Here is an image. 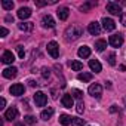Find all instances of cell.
I'll use <instances>...</instances> for the list:
<instances>
[{
	"instance_id": "1",
	"label": "cell",
	"mask_w": 126,
	"mask_h": 126,
	"mask_svg": "<svg viewBox=\"0 0 126 126\" xmlns=\"http://www.w3.org/2000/svg\"><path fill=\"white\" fill-rule=\"evenodd\" d=\"M82 34H83V28H82L80 25H77V24H71V25H68V27L65 28V31H64V39H65L67 42H76Z\"/></svg>"
},
{
	"instance_id": "2",
	"label": "cell",
	"mask_w": 126,
	"mask_h": 126,
	"mask_svg": "<svg viewBox=\"0 0 126 126\" xmlns=\"http://www.w3.org/2000/svg\"><path fill=\"white\" fill-rule=\"evenodd\" d=\"M107 12H110L111 15H116V16H122V8L116 2H108L107 3Z\"/></svg>"
},
{
	"instance_id": "3",
	"label": "cell",
	"mask_w": 126,
	"mask_h": 126,
	"mask_svg": "<svg viewBox=\"0 0 126 126\" xmlns=\"http://www.w3.org/2000/svg\"><path fill=\"white\" fill-rule=\"evenodd\" d=\"M88 92H89V95H91V96H94V98L99 99V98H101V94H102V88H101V85H99V83H94V85H91V86H89Z\"/></svg>"
},
{
	"instance_id": "4",
	"label": "cell",
	"mask_w": 126,
	"mask_h": 126,
	"mask_svg": "<svg viewBox=\"0 0 126 126\" xmlns=\"http://www.w3.org/2000/svg\"><path fill=\"white\" fill-rule=\"evenodd\" d=\"M47 53L52 58H58L59 56V47H58V43L55 40H52V42L47 43Z\"/></svg>"
},
{
	"instance_id": "5",
	"label": "cell",
	"mask_w": 126,
	"mask_h": 126,
	"mask_svg": "<svg viewBox=\"0 0 126 126\" xmlns=\"http://www.w3.org/2000/svg\"><path fill=\"white\" fill-rule=\"evenodd\" d=\"M108 43H110L113 47H120V46L123 45V36H122L120 33H119V34H113V36H110Z\"/></svg>"
},
{
	"instance_id": "6",
	"label": "cell",
	"mask_w": 126,
	"mask_h": 126,
	"mask_svg": "<svg viewBox=\"0 0 126 126\" xmlns=\"http://www.w3.org/2000/svg\"><path fill=\"white\" fill-rule=\"evenodd\" d=\"M9 92H11V95L21 96V95H24V92H25V88H24V85H21V83H15V85H12V86H11Z\"/></svg>"
},
{
	"instance_id": "7",
	"label": "cell",
	"mask_w": 126,
	"mask_h": 126,
	"mask_svg": "<svg viewBox=\"0 0 126 126\" xmlns=\"http://www.w3.org/2000/svg\"><path fill=\"white\" fill-rule=\"evenodd\" d=\"M34 102H36L37 107H45L46 102H47V96L43 92H36L34 94Z\"/></svg>"
},
{
	"instance_id": "8",
	"label": "cell",
	"mask_w": 126,
	"mask_h": 126,
	"mask_svg": "<svg viewBox=\"0 0 126 126\" xmlns=\"http://www.w3.org/2000/svg\"><path fill=\"white\" fill-rule=\"evenodd\" d=\"M88 31L92 34V36H98L101 33V24L96 22V21H92L89 25H88Z\"/></svg>"
},
{
	"instance_id": "9",
	"label": "cell",
	"mask_w": 126,
	"mask_h": 126,
	"mask_svg": "<svg viewBox=\"0 0 126 126\" xmlns=\"http://www.w3.org/2000/svg\"><path fill=\"white\" fill-rule=\"evenodd\" d=\"M56 15H58V18H59L61 21H65V19L68 18V15H70V9L65 8V6H61V8H58Z\"/></svg>"
},
{
	"instance_id": "10",
	"label": "cell",
	"mask_w": 126,
	"mask_h": 126,
	"mask_svg": "<svg viewBox=\"0 0 126 126\" xmlns=\"http://www.w3.org/2000/svg\"><path fill=\"white\" fill-rule=\"evenodd\" d=\"M14 61H15V55L11 50H5L3 55H2V62L3 64H12Z\"/></svg>"
},
{
	"instance_id": "11",
	"label": "cell",
	"mask_w": 126,
	"mask_h": 126,
	"mask_svg": "<svg viewBox=\"0 0 126 126\" xmlns=\"http://www.w3.org/2000/svg\"><path fill=\"white\" fill-rule=\"evenodd\" d=\"M61 104L64 105L65 108H71V107H73V104H74V101H73V95L65 94L64 96L61 98Z\"/></svg>"
},
{
	"instance_id": "12",
	"label": "cell",
	"mask_w": 126,
	"mask_h": 126,
	"mask_svg": "<svg viewBox=\"0 0 126 126\" xmlns=\"http://www.w3.org/2000/svg\"><path fill=\"white\" fill-rule=\"evenodd\" d=\"M42 25H43L45 28H53V27H55V21H53V18H52L50 15H45V16L42 18Z\"/></svg>"
},
{
	"instance_id": "13",
	"label": "cell",
	"mask_w": 126,
	"mask_h": 126,
	"mask_svg": "<svg viewBox=\"0 0 126 126\" xmlns=\"http://www.w3.org/2000/svg\"><path fill=\"white\" fill-rule=\"evenodd\" d=\"M102 27L107 30V31H113L114 28H116V22L111 19V18H102Z\"/></svg>"
},
{
	"instance_id": "14",
	"label": "cell",
	"mask_w": 126,
	"mask_h": 126,
	"mask_svg": "<svg viewBox=\"0 0 126 126\" xmlns=\"http://www.w3.org/2000/svg\"><path fill=\"white\" fill-rule=\"evenodd\" d=\"M16 116H18V110H16V107H11V108H8L6 113H5V119H6V120H11V122L15 120Z\"/></svg>"
},
{
	"instance_id": "15",
	"label": "cell",
	"mask_w": 126,
	"mask_h": 126,
	"mask_svg": "<svg viewBox=\"0 0 126 126\" xmlns=\"http://www.w3.org/2000/svg\"><path fill=\"white\" fill-rule=\"evenodd\" d=\"M16 68L15 67H8V68H5L3 70V77H6V79H14L15 76H16Z\"/></svg>"
},
{
	"instance_id": "16",
	"label": "cell",
	"mask_w": 126,
	"mask_h": 126,
	"mask_svg": "<svg viewBox=\"0 0 126 126\" xmlns=\"http://www.w3.org/2000/svg\"><path fill=\"white\" fill-rule=\"evenodd\" d=\"M89 67H91V70L95 71V73H101V70H102V67H101V64H99L98 59H91V61H89Z\"/></svg>"
},
{
	"instance_id": "17",
	"label": "cell",
	"mask_w": 126,
	"mask_h": 126,
	"mask_svg": "<svg viewBox=\"0 0 126 126\" xmlns=\"http://www.w3.org/2000/svg\"><path fill=\"white\" fill-rule=\"evenodd\" d=\"M30 16H31V9H30V8H21V9L18 11V18L27 19V18H30Z\"/></svg>"
},
{
	"instance_id": "18",
	"label": "cell",
	"mask_w": 126,
	"mask_h": 126,
	"mask_svg": "<svg viewBox=\"0 0 126 126\" xmlns=\"http://www.w3.org/2000/svg\"><path fill=\"white\" fill-rule=\"evenodd\" d=\"M77 55L80 58H89L91 56V47L89 46H82L79 50H77Z\"/></svg>"
},
{
	"instance_id": "19",
	"label": "cell",
	"mask_w": 126,
	"mask_h": 126,
	"mask_svg": "<svg viewBox=\"0 0 126 126\" xmlns=\"http://www.w3.org/2000/svg\"><path fill=\"white\" fill-rule=\"evenodd\" d=\"M18 28L21 30V31H31L33 28H34V24L33 22H21V24H18Z\"/></svg>"
},
{
	"instance_id": "20",
	"label": "cell",
	"mask_w": 126,
	"mask_h": 126,
	"mask_svg": "<svg viewBox=\"0 0 126 126\" xmlns=\"http://www.w3.org/2000/svg\"><path fill=\"white\" fill-rule=\"evenodd\" d=\"M105 47H107V42H105L104 39H99V40L95 42V49H96L98 52H102Z\"/></svg>"
},
{
	"instance_id": "21",
	"label": "cell",
	"mask_w": 126,
	"mask_h": 126,
	"mask_svg": "<svg viewBox=\"0 0 126 126\" xmlns=\"http://www.w3.org/2000/svg\"><path fill=\"white\" fill-rule=\"evenodd\" d=\"M52 114H53V108H52V107H49V108H46V110H43V111H42L40 117H42L43 120H49V119L52 117Z\"/></svg>"
},
{
	"instance_id": "22",
	"label": "cell",
	"mask_w": 126,
	"mask_h": 126,
	"mask_svg": "<svg viewBox=\"0 0 126 126\" xmlns=\"http://www.w3.org/2000/svg\"><path fill=\"white\" fill-rule=\"evenodd\" d=\"M59 122H61V125L67 126V125H70V123L73 122V117H70V116H67V114H61V116H59Z\"/></svg>"
},
{
	"instance_id": "23",
	"label": "cell",
	"mask_w": 126,
	"mask_h": 126,
	"mask_svg": "<svg viewBox=\"0 0 126 126\" xmlns=\"http://www.w3.org/2000/svg\"><path fill=\"white\" fill-rule=\"evenodd\" d=\"M92 77H94V76H92L91 73H80V74L77 76V79H79L80 82H91Z\"/></svg>"
},
{
	"instance_id": "24",
	"label": "cell",
	"mask_w": 126,
	"mask_h": 126,
	"mask_svg": "<svg viewBox=\"0 0 126 126\" xmlns=\"http://www.w3.org/2000/svg\"><path fill=\"white\" fill-rule=\"evenodd\" d=\"M70 67L74 70V71H80V70H83V64L80 61H71L70 62Z\"/></svg>"
},
{
	"instance_id": "25",
	"label": "cell",
	"mask_w": 126,
	"mask_h": 126,
	"mask_svg": "<svg viewBox=\"0 0 126 126\" xmlns=\"http://www.w3.org/2000/svg\"><path fill=\"white\" fill-rule=\"evenodd\" d=\"M94 6H96V2H88V3H85V5H82L80 6V11L82 12H88L91 8H94Z\"/></svg>"
},
{
	"instance_id": "26",
	"label": "cell",
	"mask_w": 126,
	"mask_h": 126,
	"mask_svg": "<svg viewBox=\"0 0 126 126\" xmlns=\"http://www.w3.org/2000/svg\"><path fill=\"white\" fill-rule=\"evenodd\" d=\"M2 6H3V9H6V11H12V9H14V2H11V0H3V2H2Z\"/></svg>"
},
{
	"instance_id": "27",
	"label": "cell",
	"mask_w": 126,
	"mask_h": 126,
	"mask_svg": "<svg viewBox=\"0 0 126 126\" xmlns=\"http://www.w3.org/2000/svg\"><path fill=\"white\" fill-rule=\"evenodd\" d=\"M24 122H25L27 125H31V126H33V125H36V117L28 114V116H25V117H24Z\"/></svg>"
},
{
	"instance_id": "28",
	"label": "cell",
	"mask_w": 126,
	"mask_h": 126,
	"mask_svg": "<svg viewBox=\"0 0 126 126\" xmlns=\"http://www.w3.org/2000/svg\"><path fill=\"white\" fill-rule=\"evenodd\" d=\"M71 125H73V126H83V125H85V120H83V119H79V117H73Z\"/></svg>"
},
{
	"instance_id": "29",
	"label": "cell",
	"mask_w": 126,
	"mask_h": 126,
	"mask_svg": "<svg viewBox=\"0 0 126 126\" xmlns=\"http://www.w3.org/2000/svg\"><path fill=\"white\" fill-rule=\"evenodd\" d=\"M76 110H77V113H79V114H82V113L85 111V104H83V101H82V99L77 102V107H76Z\"/></svg>"
},
{
	"instance_id": "30",
	"label": "cell",
	"mask_w": 126,
	"mask_h": 126,
	"mask_svg": "<svg viewBox=\"0 0 126 126\" xmlns=\"http://www.w3.org/2000/svg\"><path fill=\"white\" fill-rule=\"evenodd\" d=\"M42 76H43V79H49V76H50V70H49L47 67H43V68H42Z\"/></svg>"
},
{
	"instance_id": "31",
	"label": "cell",
	"mask_w": 126,
	"mask_h": 126,
	"mask_svg": "<svg viewBox=\"0 0 126 126\" xmlns=\"http://www.w3.org/2000/svg\"><path fill=\"white\" fill-rule=\"evenodd\" d=\"M108 64H110V65H114V64H116V53H114V52H111V53L108 55Z\"/></svg>"
},
{
	"instance_id": "32",
	"label": "cell",
	"mask_w": 126,
	"mask_h": 126,
	"mask_svg": "<svg viewBox=\"0 0 126 126\" xmlns=\"http://www.w3.org/2000/svg\"><path fill=\"white\" fill-rule=\"evenodd\" d=\"M16 50H18L19 58H24V56H25V50H24V47H22V46H16Z\"/></svg>"
},
{
	"instance_id": "33",
	"label": "cell",
	"mask_w": 126,
	"mask_h": 126,
	"mask_svg": "<svg viewBox=\"0 0 126 126\" xmlns=\"http://www.w3.org/2000/svg\"><path fill=\"white\" fill-rule=\"evenodd\" d=\"M73 94H74V95H73V96H74V98H77V99H79V101H80V99H82V95H83V94H82V91H77V89H76V91H74V92H73Z\"/></svg>"
},
{
	"instance_id": "34",
	"label": "cell",
	"mask_w": 126,
	"mask_h": 126,
	"mask_svg": "<svg viewBox=\"0 0 126 126\" xmlns=\"http://www.w3.org/2000/svg\"><path fill=\"white\" fill-rule=\"evenodd\" d=\"M5 105H6V99L0 98V108H5Z\"/></svg>"
},
{
	"instance_id": "35",
	"label": "cell",
	"mask_w": 126,
	"mask_h": 126,
	"mask_svg": "<svg viewBox=\"0 0 126 126\" xmlns=\"http://www.w3.org/2000/svg\"><path fill=\"white\" fill-rule=\"evenodd\" d=\"M28 85H30V86H31V88H36V86H37V85H39V83H37V82H36V80H28Z\"/></svg>"
},
{
	"instance_id": "36",
	"label": "cell",
	"mask_w": 126,
	"mask_h": 126,
	"mask_svg": "<svg viewBox=\"0 0 126 126\" xmlns=\"http://www.w3.org/2000/svg\"><path fill=\"white\" fill-rule=\"evenodd\" d=\"M36 5L37 6H45V5H47V2H40V0H36Z\"/></svg>"
},
{
	"instance_id": "37",
	"label": "cell",
	"mask_w": 126,
	"mask_h": 126,
	"mask_svg": "<svg viewBox=\"0 0 126 126\" xmlns=\"http://www.w3.org/2000/svg\"><path fill=\"white\" fill-rule=\"evenodd\" d=\"M122 24L126 27V14H122Z\"/></svg>"
},
{
	"instance_id": "38",
	"label": "cell",
	"mask_w": 126,
	"mask_h": 126,
	"mask_svg": "<svg viewBox=\"0 0 126 126\" xmlns=\"http://www.w3.org/2000/svg\"><path fill=\"white\" fill-rule=\"evenodd\" d=\"M8 34V28H5V27H2V37H5Z\"/></svg>"
},
{
	"instance_id": "39",
	"label": "cell",
	"mask_w": 126,
	"mask_h": 126,
	"mask_svg": "<svg viewBox=\"0 0 126 126\" xmlns=\"http://www.w3.org/2000/svg\"><path fill=\"white\" fill-rule=\"evenodd\" d=\"M5 19H6L8 22H11V21H14V16H11V15H8V16H6Z\"/></svg>"
},
{
	"instance_id": "40",
	"label": "cell",
	"mask_w": 126,
	"mask_h": 126,
	"mask_svg": "<svg viewBox=\"0 0 126 126\" xmlns=\"http://www.w3.org/2000/svg\"><path fill=\"white\" fill-rule=\"evenodd\" d=\"M110 111H113V113H114V111H117V108H116V105H111V108H110Z\"/></svg>"
},
{
	"instance_id": "41",
	"label": "cell",
	"mask_w": 126,
	"mask_h": 126,
	"mask_svg": "<svg viewBox=\"0 0 126 126\" xmlns=\"http://www.w3.org/2000/svg\"><path fill=\"white\" fill-rule=\"evenodd\" d=\"M123 102H125V107H126V98H125V99H123Z\"/></svg>"
}]
</instances>
